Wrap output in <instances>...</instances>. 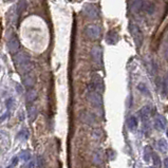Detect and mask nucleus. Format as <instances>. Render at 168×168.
<instances>
[{"label":"nucleus","instance_id":"nucleus-27","mask_svg":"<svg viewBox=\"0 0 168 168\" xmlns=\"http://www.w3.org/2000/svg\"><path fill=\"white\" fill-rule=\"evenodd\" d=\"M167 76L165 75L164 78H163V83H162V94L163 96H166L167 95Z\"/></svg>","mask_w":168,"mask_h":168},{"label":"nucleus","instance_id":"nucleus-2","mask_svg":"<svg viewBox=\"0 0 168 168\" xmlns=\"http://www.w3.org/2000/svg\"><path fill=\"white\" fill-rule=\"evenodd\" d=\"M129 31H130L131 36H132L133 41H134L137 48L140 49L144 42V35H143L142 30L140 29V27L137 25V23L131 21V22L129 23Z\"/></svg>","mask_w":168,"mask_h":168},{"label":"nucleus","instance_id":"nucleus-33","mask_svg":"<svg viewBox=\"0 0 168 168\" xmlns=\"http://www.w3.org/2000/svg\"><path fill=\"white\" fill-rule=\"evenodd\" d=\"M167 162H168V160H167V159H165V160H164V168H168V166H167Z\"/></svg>","mask_w":168,"mask_h":168},{"label":"nucleus","instance_id":"nucleus-28","mask_svg":"<svg viewBox=\"0 0 168 168\" xmlns=\"http://www.w3.org/2000/svg\"><path fill=\"white\" fill-rule=\"evenodd\" d=\"M36 163H37V168H42V167H44V159H42L41 156H37Z\"/></svg>","mask_w":168,"mask_h":168},{"label":"nucleus","instance_id":"nucleus-30","mask_svg":"<svg viewBox=\"0 0 168 168\" xmlns=\"http://www.w3.org/2000/svg\"><path fill=\"white\" fill-rule=\"evenodd\" d=\"M17 163H18V156H15V158L13 159V161H12V163H11V165H10V166H8V168H12V167L16 166Z\"/></svg>","mask_w":168,"mask_h":168},{"label":"nucleus","instance_id":"nucleus-13","mask_svg":"<svg viewBox=\"0 0 168 168\" xmlns=\"http://www.w3.org/2000/svg\"><path fill=\"white\" fill-rule=\"evenodd\" d=\"M142 10H145L146 13L148 14H153L154 10H156V5H154L153 2H149V1H143V8Z\"/></svg>","mask_w":168,"mask_h":168},{"label":"nucleus","instance_id":"nucleus-26","mask_svg":"<svg viewBox=\"0 0 168 168\" xmlns=\"http://www.w3.org/2000/svg\"><path fill=\"white\" fill-rule=\"evenodd\" d=\"M103 137V131L100 130V129H94L93 131H92V137H93L94 140H100Z\"/></svg>","mask_w":168,"mask_h":168},{"label":"nucleus","instance_id":"nucleus-18","mask_svg":"<svg viewBox=\"0 0 168 168\" xmlns=\"http://www.w3.org/2000/svg\"><path fill=\"white\" fill-rule=\"evenodd\" d=\"M36 97H37V93H36L35 90H29V91L27 92V96H25V100H27L28 103H33L34 100H36Z\"/></svg>","mask_w":168,"mask_h":168},{"label":"nucleus","instance_id":"nucleus-15","mask_svg":"<svg viewBox=\"0 0 168 168\" xmlns=\"http://www.w3.org/2000/svg\"><path fill=\"white\" fill-rule=\"evenodd\" d=\"M150 113H151V109H150L149 106H144L143 108L140 110V115H141L143 122H145V120H147L148 118H149Z\"/></svg>","mask_w":168,"mask_h":168},{"label":"nucleus","instance_id":"nucleus-25","mask_svg":"<svg viewBox=\"0 0 168 168\" xmlns=\"http://www.w3.org/2000/svg\"><path fill=\"white\" fill-rule=\"evenodd\" d=\"M158 146L160 148V150H162L163 152H166L167 151V142L166 140L164 139H161L158 143Z\"/></svg>","mask_w":168,"mask_h":168},{"label":"nucleus","instance_id":"nucleus-3","mask_svg":"<svg viewBox=\"0 0 168 168\" xmlns=\"http://www.w3.org/2000/svg\"><path fill=\"white\" fill-rule=\"evenodd\" d=\"M87 98L90 102V104L95 108H102L103 106V96L100 93L96 91H89L88 90Z\"/></svg>","mask_w":168,"mask_h":168},{"label":"nucleus","instance_id":"nucleus-24","mask_svg":"<svg viewBox=\"0 0 168 168\" xmlns=\"http://www.w3.org/2000/svg\"><path fill=\"white\" fill-rule=\"evenodd\" d=\"M19 158L23 161H30V159H31V153H30L29 150H23V151H21V153L19 154Z\"/></svg>","mask_w":168,"mask_h":168},{"label":"nucleus","instance_id":"nucleus-10","mask_svg":"<svg viewBox=\"0 0 168 168\" xmlns=\"http://www.w3.org/2000/svg\"><path fill=\"white\" fill-rule=\"evenodd\" d=\"M81 118L84 123H86V124H88V125H92L95 123V116L88 111L83 112V113L81 114Z\"/></svg>","mask_w":168,"mask_h":168},{"label":"nucleus","instance_id":"nucleus-34","mask_svg":"<svg viewBox=\"0 0 168 168\" xmlns=\"http://www.w3.org/2000/svg\"><path fill=\"white\" fill-rule=\"evenodd\" d=\"M150 168H156V167H150Z\"/></svg>","mask_w":168,"mask_h":168},{"label":"nucleus","instance_id":"nucleus-17","mask_svg":"<svg viewBox=\"0 0 168 168\" xmlns=\"http://www.w3.org/2000/svg\"><path fill=\"white\" fill-rule=\"evenodd\" d=\"M128 128L129 130L133 131L134 129L137 128V118L135 116L131 115L130 117L128 118Z\"/></svg>","mask_w":168,"mask_h":168},{"label":"nucleus","instance_id":"nucleus-16","mask_svg":"<svg viewBox=\"0 0 168 168\" xmlns=\"http://www.w3.org/2000/svg\"><path fill=\"white\" fill-rule=\"evenodd\" d=\"M130 4V10L133 13H139L143 8V1H131L129 2Z\"/></svg>","mask_w":168,"mask_h":168},{"label":"nucleus","instance_id":"nucleus-22","mask_svg":"<svg viewBox=\"0 0 168 168\" xmlns=\"http://www.w3.org/2000/svg\"><path fill=\"white\" fill-rule=\"evenodd\" d=\"M27 6H28L27 1H19L18 4H17V14L20 15L23 11L27 10Z\"/></svg>","mask_w":168,"mask_h":168},{"label":"nucleus","instance_id":"nucleus-1","mask_svg":"<svg viewBox=\"0 0 168 168\" xmlns=\"http://www.w3.org/2000/svg\"><path fill=\"white\" fill-rule=\"evenodd\" d=\"M14 62L17 68H23V72L27 74L32 69V64L30 62V55L25 52H18L14 56Z\"/></svg>","mask_w":168,"mask_h":168},{"label":"nucleus","instance_id":"nucleus-7","mask_svg":"<svg viewBox=\"0 0 168 168\" xmlns=\"http://www.w3.org/2000/svg\"><path fill=\"white\" fill-rule=\"evenodd\" d=\"M19 47H20V44H19L18 37H17L15 34H13V35L10 37V39H8V52L12 53V54L17 53L18 52V50H19Z\"/></svg>","mask_w":168,"mask_h":168},{"label":"nucleus","instance_id":"nucleus-9","mask_svg":"<svg viewBox=\"0 0 168 168\" xmlns=\"http://www.w3.org/2000/svg\"><path fill=\"white\" fill-rule=\"evenodd\" d=\"M167 122L163 115H156L154 118V128L159 131H164L166 129Z\"/></svg>","mask_w":168,"mask_h":168},{"label":"nucleus","instance_id":"nucleus-21","mask_svg":"<svg viewBox=\"0 0 168 168\" xmlns=\"http://www.w3.org/2000/svg\"><path fill=\"white\" fill-rule=\"evenodd\" d=\"M151 156H152V162H153V166L154 167L156 168V167L162 166V161H161L160 156H159L158 154L156 153V152H152Z\"/></svg>","mask_w":168,"mask_h":168},{"label":"nucleus","instance_id":"nucleus-32","mask_svg":"<svg viewBox=\"0 0 168 168\" xmlns=\"http://www.w3.org/2000/svg\"><path fill=\"white\" fill-rule=\"evenodd\" d=\"M8 112H6L5 114H3V115H2L1 117H0V123H1V122H3V120H5V118H6V116H8Z\"/></svg>","mask_w":168,"mask_h":168},{"label":"nucleus","instance_id":"nucleus-11","mask_svg":"<svg viewBox=\"0 0 168 168\" xmlns=\"http://www.w3.org/2000/svg\"><path fill=\"white\" fill-rule=\"evenodd\" d=\"M120 39L118 37V34L116 33L115 31H109L108 34H107V37H106V41L108 42L109 44H116Z\"/></svg>","mask_w":168,"mask_h":168},{"label":"nucleus","instance_id":"nucleus-5","mask_svg":"<svg viewBox=\"0 0 168 168\" xmlns=\"http://www.w3.org/2000/svg\"><path fill=\"white\" fill-rule=\"evenodd\" d=\"M92 61L97 67H100L103 64V50L100 46H95L91 49Z\"/></svg>","mask_w":168,"mask_h":168},{"label":"nucleus","instance_id":"nucleus-4","mask_svg":"<svg viewBox=\"0 0 168 168\" xmlns=\"http://www.w3.org/2000/svg\"><path fill=\"white\" fill-rule=\"evenodd\" d=\"M85 34L90 39L96 40L100 36V28L97 25H88L85 28Z\"/></svg>","mask_w":168,"mask_h":168},{"label":"nucleus","instance_id":"nucleus-6","mask_svg":"<svg viewBox=\"0 0 168 168\" xmlns=\"http://www.w3.org/2000/svg\"><path fill=\"white\" fill-rule=\"evenodd\" d=\"M84 12H85L86 16L90 19H97L98 16H100V13H98L97 8L92 3L86 4L85 8H84Z\"/></svg>","mask_w":168,"mask_h":168},{"label":"nucleus","instance_id":"nucleus-31","mask_svg":"<svg viewBox=\"0 0 168 168\" xmlns=\"http://www.w3.org/2000/svg\"><path fill=\"white\" fill-rule=\"evenodd\" d=\"M23 168H35V162H34V161H31L27 166H23Z\"/></svg>","mask_w":168,"mask_h":168},{"label":"nucleus","instance_id":"nucleus-20","mask_svg":"<svg viewBox=\"0 0 168 168\" xmlns=\"http://www.w3.org/2000/svg\"><path fill=\"white\" fill-rule=\"evenodd\" d=\"M137 89H139V91L141 92L142 94H144V95H146V96H149L150 95L149 90H148L147 86H146L145 84L140 83L139 85H137Z\"/></svg>","mask_w":168,"mask_h":168},{"label":"nucleus","instance_id":"nucleus-12","mask_svg":"<svg viewBox=\"0 0 168 168\" xmlns=\"http://www.w3.org/2000/svg\"><path fill=\"white\" fill-rule=\"evenodd\" d=\"M23 84H25V86L28 89L31 90L32 88L34 87V85H35V78H34V76H32V75H30L29 73H28V74H25V76L23 77Z\"/></svg>","mask_w":168,"mask_h":168},{"label":"nucleus","instance_id":"nucleus-14","mask_svg":"<svg viewBox=\"0 0 168 168\" xmlns=\"http://www.w3.org/2000/svg\"><path fill=\"white\" fill-rule=\"evenodd\" d=\"M38 115V111H37V108L34 106H31L29 107V109H28V117H29V120L30 122H34V120H36V117H37Z\"/></svg>","mask_w":168,"mask_h":168},{"label":"nucleus","instance_id":"nucleus-8","mask_svg":"<svg viewBox=\"0 0 168 168\" xmlns=\"http://www.w3.org/2000/svg\"><path fill=\"white\" fill-rule=\"evenodd\" d=\"M104 162V153H103V149L97 148V149L93 150L92 153V163L95 166H100Z\"/></svg>","mask_w":168,"mask_h":168},{"label":"nucleus","instance_id":"nucleus-19","mask_svg":"<svg viewBox=\"0 0 168 168\" xmlns=\"http://www.w3.org/2000/svg\"><path fill=\"white\" fill-rule=\"evenodd\" d=\"M29 134H30L29 130H28V129H25V128H23V129H21V130L18 132V135H17V139L23 140V141H25V140L29 139Z\"/></svg>","mask_w":168,"mask_h":168},{"label":"nucleus","instance_id":"nucleus-23","mask_svg":"<svg viewBox=\"0 0 168 168\" xmlns=\"http://www.w3.org/2000/svg\"><path fill=\"white\" fill-rule=\"evenodd\" d=\"M152 149L150 146H146L145 150H144V161L145 162H149L150 161V156L152 154Z\"/></svg>","mask_w":168,"mask_h":168},{"label":"nucleus","instance_id":"nucleus-29","mask_svg":"<svg viewBox=\"0 0 168 168\" xmlns=\"http://www.w3.org/2000/svg\"><path fill=\"white\" fill-rule=\"evenodd\" d=\"M16 91H17V93L18 94L23 93V88H22V86H21L20 84H17L16 85Z\"/></svg>","mask_w":168,"mask_h":168}]
</instances>
